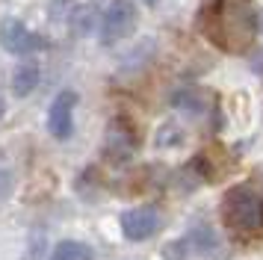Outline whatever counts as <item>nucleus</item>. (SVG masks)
I'll use <instances>...</instances> for the list:
<instances>
[{"label":"nucleus","instance_id":"f257e3e1","mask_svg":"<svg viewBox=\"0 0 263 260\" xmlns=\"http://www.w3.org/2000/svg\"><path fill=\"white\" fill-rule=\"evenodd\" d=\"M201 33L231 57L249 53L257 42V12L251 0H207L198 18Z\"/></svg>","mask_w":263,"mask_h":260},{"label":"nucleus","instance_id":"f03ea898","mask_svg":"<svg viewBox=\"0 0 263 260\" xmlns=\"http://www.w3.org/2000/svg\"><path fill=\"white\" fill-rule=\"evenodd\" d=\"M222 222L239 236L263 234V195L251 187H234L222 198Z\"/></svg>","mask_w":263,"mask_h":260},{"label":"nucleus","instance_id":"7ed1b4c3","mask_svg":"<svg viewBox=\"0 0 263 260\" xmlns=\"http://www.w3.org/2000/svg\"><path fill=\"white\" fill-rule=\"evenodd\" d=\"M136 0H112L101 18V42L104 45H119L124 39H130L136 30Z\"/></svg>","mask_w":263,"mask_h":260},{"label":"nucleus","instance_id":"20e7f679","mask_svg":"<svg viewBox=\"0 0 263 260\" xmlns=\"http://www.w3.org/2000/svg\"><path fill=\"white\" fill-rule=\"evenodd\" d=\"M50 42L45 35L27 30V24H21L18 18H6L0 24V47L6 53H15V57H30L36 50H45Z\"/></svg>","mask_w":263,"mask_h":260},{"label":"nucleus","instance_id":"39448f33","mask_svg":"<svg viewBox=\"0 0 263 260\" xmlns=\"http://www.w3.org/2000/svg\"><path fill=\"white\" fill-rule=\"evenodd\" d=\"M136 145H139V136L127 118H112L107 127V136H104V154H107L112 163H124L136 154Z\"/></svg>","mask_w":263,"mask_h":260},{"label":"nucleus","instance_id":"423d86ee","mask_svg":"<svg viewBox=\"0 0 263 260\" xmlns=\"http://www.w3.org/2000/svg\"><path fill=\"white\" fill-rule=\"evenodd\" d=\"M119 225H121V234L127 236L130 243H142L148 236H154L160 231V210L157 207H133V210H124L119 216Z\"/></svg>","mask_w":263,"mask_h":260},{"label":"nucleus","instance_id":"0eeeda50","mask_svg":"<svg viewBox=\"0 0 263 260\" xmlns=\"http://www.w3.org/2000/svg\"><path fill=\"white\" fill-rule=\"evenodd\" d=\"M74 106H77V92L74 89H62L48 109V130L57 139H68L74 130Z\"/></svg>","mask_w":263,"mask_h":260},{"label":"nucleus","instance_id":"6e6552de","mask_svg":"<svg viewBox=\"0 0 263 260\" xmlns=\"http://www.w3.org/2000/svg\"><path fill=\"white\" fill-rule=\"evenodd\" d=\"M39 77H42L39 62H33V59H24V62L15 68V74H12V92L18 95V98H27V95H30V92L39 86Z\"/></svg>","mask_w":263,"mask_h":260},{"label":"nucleus","instance_id":"1a4fd4ad","mask_svg":"<svg viewBox=\"0 0 263 260\" xmlns=\"http://www.w3.org/2000/svg\"><path fill=\"white\" fill-rule=\"evenodd\" d=\"M98 27V9L92 3H80V6H74L71 9V18H68V30L71 35H89L92 30Z\"/></svg>","mask_w":263,"mask_h":260},{"label":"nucleus","instance_id":"9d476101","mask_svg":"<svg viewBox=\"0 0 263 260\" xmlns=\"http://www.w3.org/2000/svg\"><path fill=\"white\" fill-rule=\"evenodd\" d=\"M172 104L180 106V109H186V113H201V109H207V104H210V95L204 92V89H180V92L172 98Z\"/></svg>","mask_w":263,"mask_h":260},{"label":"nucleus","instance_id":"9b49d317","mask_svg":"<svg viewBox=\"0 0 263 260\" xmlns=\"http://www.w3.org/2000/svg\"><path fill=\"white\" fill-rule=\"evenodd\" d=\"M48 260H92V248L83 243H74V239H65L53 248V254Z\"/></svg>","mask_w":263,"mask_h":260},{"label":"nucleus","instance_id":"f8f14e48","mask_svg":"<svg viewBox=\"0 0 263 260\" xmlns=\"http://www.w3.org/2000/svg\"><path fill=\"white\" fill-rule=\"evenodd\" d=\"M190 251H192L190 239H175V243H168V246L163 248V257L166 260H186Z\"/></svg>","mask_w":263,"mask_h":260},{"label":"nucleus","instance_id":"ddd939ff","mask_svg":"<svg viewBox=\"0 0 263 260\" xmlns=\"http://www.w3.org/2000/svg\"><path fill=\"white\" fill-rule=\"evenodd\" d=\"M12 189H15V177L9 169H0V201H6L9 195H12Z\"/></svg>","mask_w":263,"mask_h":260},{"label":"nucleus","instance_id":"4468645a","mask_svg":"<svg viewBox=\"0 0 263 260\" xmlns=\"http://www.w3.org/2000/svg\"><path fill=\"white\" fill-rule=\"evenodd\" d=\"M257 35H263V15H257Z\"/></svg>","mask_w":263,"mask_h":260},{"label":"nucleus","instance_id":"2eb2a0df","mask_svg":"<svg viewBox=\"0 0 263 260\" xmlns=\"http://www.w3.org/2000/svg\"><path fill=\"white\" fill-rule=\"evenodd\" d=\"M157 3H160V0H145V6H157Z\"/></svg>","mask_w":263,"mask_h":260},{"label":"nucleus","instance_id":"dca6fc26","mask_svg":"<svg viewBox=\"0 0 263 260\" xmlns=\"http://www.w3.org/2000/svg\"><path fill=\"white\" fill-rule=\"evenodd\" d=\"M3 113H6V106H3V101H0V116H3Z\"/></svg>","mask_w":263,"mask_h":260}]
</instances>
